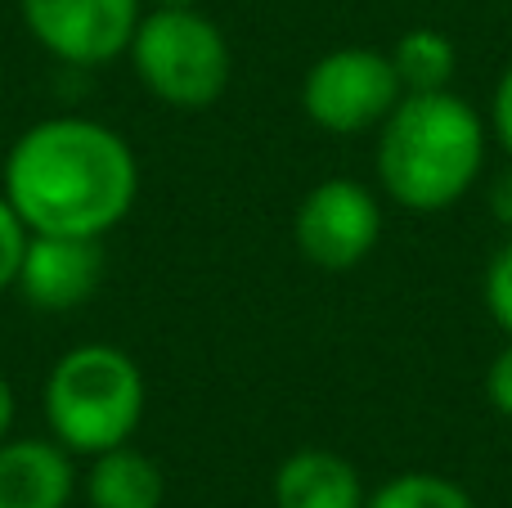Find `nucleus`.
Instances as JSON below:
<instances>
[{"instance_id": "nucleus-16", "label": "nucleus", "mask_w": 512, "mask_h": 508, "mask_svg": "<svg viewBox=\"0 0 512 508\" xmlns=\"http://www.w3.org/2000/svg\"><path fill=\"white\" fill-rule=\"evenodd\" d=\"M486 396H490V405H495V414L512 419V338H508V347L499 351L495 360H490V369H486Z\"/></svg>"}, {"instance_id": "nucleus-20", "label": "nucleus", "mask_w": 512, "mask_h": 508, "mask_svg": "<svg viewBox=\"0 0 512 508\" xmlns=\"http://www.w3.org/2000/svg\"><path fill=\"white\" fill-rule=\"evenodd\" d=\"M153 5H162V9H189V5H198V0H153Z\"/></svg>"}, {"instance_id": "nucleus-19", "label": "nucleus", "mask_w": 512, "mask_h": 508, "mask_svg": "<svg viewBox=\"0 0 512 508\" xmlns=\"http://www.w3.org/2000/svg\"><path fill=\"white\" fill-rule=\"evenodd\" d=\"M14 414H18L14 383H9V378L0 374V441H5V437H9V428H14Z\"/></svg>"}, {"instance_id": "nucleus-14", "label": "nucleus", "mask_w": 512, "mask_h": 508, "mask_svg": "<svg viewBox=\"0 0 512 508\" xmlns=\"http://www.w3.org/2000/svg\"><path fill=\"white\" fill-rule=\"evenodd\" d=\"M486 311L490 320L504 329V338H512V239L504 248H495V257H490L486 266Z\"/></svg>"}, {"instance_id": "nucleus-13", "label": "nucleus", "mask_w": 512, "mask_h": 508, "mask_svg": "<svg viewBox=\"0 0 512 508\" xmlns=\"http://www.w3.org/2000/svg\"><path fill=\"white\" fill-rule=\"evenodd\" d=\"M364 508H477V500L441 473H400L382 482Z\"/></svg>"}, {"instance_id": "nucleus-17", "label": "nucleus", "mask_w": 512, "mask_h": 508, "mask_svg": "<svg viewBox=\"0 0 512 508\" xmlns=\"http://www.w3.org/2000/svg\"><path fill=\"white\" fill-rule=\"evenodd\" d=\"M490 126H495L499 144H504L512 158V63L504 68V77L495 81V95H490Z\"/></svg>"}, {"instance_id": "nucleus-8", "label": "nucleus", "mask_w": 512, "mask_h": 508, "mask_svg": "<svg viewBox=\"0 0 512 508\" xmlns=\"http://www.w3.org/2000/svg\"><path fill=\"white\" fill-rule=\"evenodd\" d=\"M108 275L104 239H81V234H32L18 266L14 288L32 311H77L99 293Z\"/></svg>"}, {"instance_id": "nucleus-2", "label": "nucleus", "mask_w": 512, "mask_h": 508, "mask_svg": "<svg viewBox=\"0 0 512 508\" xmlns=\"http://www.w3.org/2000/svg\"><path fill=\"white\" fill-rule=\"evenodd\" d=\"M378 131V180L409 212L454 207L486 167V122L454 90L400 95Z\"/></svg>"}, {"instance_id": "nucleus-11", "label": "nucleus", "mask_w": 512, "mask_h": 508, "mask_svg": "<svg viewBox=\"0 0 512 508\" xmlns=\"http://www.w3.org/2000/svg\"><path fill=\"white\" fill-rule=\"evenodd\" d=\"M162 495H167V482H162L158 459L135 450L131 441L95 455L86 473L90 508H162Z\"/></svg>"}, {"instance_id": "nucleus-6", "label": "nucleus", "mask_w": 512, "mask_h": 508, "mask_svg": "<svg viewBox=\"0 0 512 508\" xmlns=\"http://www.w3.org/2000/svg\"><path fill=\"white\" fill-rule=\"evenodd\" d=\"M301 257L319 270H355L382 239V207L360 180L328 176L301 198L292 216Z\"/></svg>"}, {"instance_id": "nucleus-4", "label": "nucleus", "mask_w": 512, "mask_h": 508, "mask_svg": "<svg viewBox=\"0 0 512 508\" xmlns=\"http://www.w3.org/2000/svg\"><path fill=\"white\" fill-rule=\"evenodd\" d=\"M126 54L140 86L171 108H207L230 86V41L198 5H153L135 27Z\"/></svg>"}, {"instance_id": "nucleus-1", "label": "nucleus", "mask_w": 512, "mask_h": 508, "mask_svg": "<svg viewBox=\"0 0 512 508\" xmlns=\"http://www.w3.org/2000/svg\"><path fill=\"white\" fill-rule=\"evenodd\" d=\"M32 234L104 239L140 194V162L122 131L95 117H45L5 153V189Z\"/></svg>"}, {"instance_id": "nucleus-9", "label": "nucleus", "mask_w": 512, "mask_h": 508, "mask_svg": "<svg viewBox=\"0 0 512 508\" xmlns=\"http://www.w3.org/2000/svg\"><path fill=\"white\" fill-rule=\"evenodd\" d=\"M72 491V450L41 437L0 441V508H68Z\"/></svg>"}, {"instance_id": "nucleus-12", "label": "nucleus", "mask_w": 512, "mask_h": 508, "mask_svg": "<svg viewBox=\"0 0 512 508\" xmlns=\"http://www.w3.org/2000/svg\"><path fill=\"white\" fill-rule=\"evenodd\" d=\"M391 68H396L405 95L418 90H450L454 72H459V50L441 27H409L400 32V41L391 45Z\"/></svg>"}, {"instance_id": "nucleus-10", "label": "nucleus", "mask_w": 512, "mask_h": 508, "mask_svg": "<svg viewBox=\"0 0 512 508\" xmlns=\"http://www.w3.org/2000/svg\"><path fill=\"white\" fill-rule=\"evenodd\" d=\"M364 482L337 450H297L274 473V508H364Z\"/></svg>"}, {"instance_id": "nucleus-5", "label": "nucleus", "mask_w": 512, "mask_h": 508, "mask_svg": "<svg viewBox=\"0 0 512 508\" xmlns=\"http://www.w3.org/2000/svg\"><path fill=\"white\" fill-rule=\"evenodd\" d=\"M400 95L405 86L391 68V54L369 50V45H342V50L319 54L301 81V108L328 135L373 131L387 122Z\"/></svg>"}, {"instance_id": "nucleus-3", "label": "nucleus", "mask_w": 512, "mask_h": 508, "mask_svg": "<svg viewBox=\"0 0 512 508\" xmlns=\"http://www.w3.org/2000/svg\"><path fill=\"white\" fill-rule=\"evenodd\" d=\"M149 405L144 374L122 347L81 342L63 351L45 378V423L72 455H104L135 437Z\"/></svg>"}, {"instance_id": "nucleus-7", "label": "nucleus", "mask_w": 512, "mask_h": 508, "mask_svg": "<svg viewBox=\"0 0 512 508\" xmlns=\"http://www.w3.org/2000/svg\"><path fill=\"white\" fill-rule=\"evenodd\" d=\"M32 41L68 68H99L131 50L140 0H18Z\"/></svg>"}, {"instance_id": "nucleus-18", "label": "nucleus", "mask_w": 512, "mask_h": 508, "mask_svg": "<svg viewBox=\"0 0 512 508\" xmlns=\"http://www.w3.org/2000/svg\"><path fill=\"white\" fill-rule=\"evenodd\" d=\"M490 216H495L504 230H512V167L499 171L495 185H490Z\"/></svg>"}, {"instance_id": "nucleus-15", "label": "nucleus", "mask_w": 512, "mask_h": 508, "mask_svg": "<svg viewBox=\"0 0 512 508\" xmlns=\"http://www.w3.org/2000/svg\"><path fill=\"white\" fill-rule=\"evenodd\" d=\"M27 239H32V230H27L23 216L14 212V203L0 194V293L14 288L18 266H23V252H27Z\"/></svg>"}]
</instances>
